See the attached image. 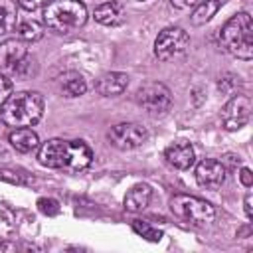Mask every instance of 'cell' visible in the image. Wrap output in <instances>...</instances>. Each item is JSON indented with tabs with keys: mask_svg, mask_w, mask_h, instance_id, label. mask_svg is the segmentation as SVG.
<instances>
[{
	"mask_svg": "<svg viewBox=\"0 0 253 253\" xmlns=\"http://www.w3.org/2000/svg\"><path fill=\"white\" fill-rule=\"evenodd\" d=\"M14 221H16L14 219V213L8 208L0 206V239L2 237H8L14 231V225H16Z\"/></svg>",
	"mask_w": 253,
	"mask_h": 253,
	"instance_id": "22",
	"label": "cell"
},
{
	"mask_svg": "<svg viewBox=\"0 0 253 253\" xmlns=\"http://www.w3.org/2000/svg\"><path fill=\"white\" fill-rule=\"evenodd\" d=\"M146 138H148L146 128L136 123H119L109 130V140L119 150L138 148Z\"/></svg>",
	"mask_w": 253,
	"mask_h": 253,
	"instance_id": "8",
	"label": "cell"
},
{
	"mask_svg": "<svg viewBox=\"0 0 253 253\" xmlns=\"http://www.w3.org/2000/svg\"><path fill=\"white\" fill-rule=\"evenodd\" d=\"M85 22L87 8L81 0H51L43 8V24L55 34H71Z\"/></svg>",
	"mask_w": 253,
	"mask_h": 253,
	"instance_id": "4",
	"label": "cell"
},
{
	"mask_svg": "<svg viewBox=\"0 0 253 253\" xmlns=\"http://www.w3.org/2000/svg\"><path fill=\"white\" fill-rule=\"evenodd\" d=\"M225 180V166L219 160L204 158L196 166V182L206 190H217Z\"/></svg>",
	"mask_w": 253,
	"mask_h": 253,
	"instance_id": "10",
	"label": "cell"
},
{
	"mask_svg": "<svg viewBox=\"0 0 253 253\" xmlns=\"http://www.w3.org/2000/svg\"><path fill=\"white\" fill-rule=\"evenodd\" d=\"M134 101L138 107H142L150 115H162L170 109L172 105V93L164 83L158 81H148L138 87Z\"/></svg>",
	"mask_w": 253,
	"mask_h": 253,
	"instance_id": "7",
	"label": "cell"
},
{
	"mask_svg": "<svg viewBox=\"0 0 253 253\" xmlns=\"http://www.w3.org/2000/svg\"><path fill=\"white\" fill-rule=\"evenodd\" d=\"M18 14L14 0H0V36L10 34L16 28Z\"/></svg>",
	"mask_w": 253,
	"mask_h": 253,
	"instance_id": "19",
	"label": "cell"
},
{
	"mask_svg": "<svg viewBox=\"0 0 253 253\" xmlns=\"http://www.w3.org/2000/svg\"><path fill=\"white\" fill-rule=\"evenodd\" d=\"M128 87V75L121 73V71H109L103 73L97 81H95V91L103 97H115L121 95L125 89Z\"/></svg>",
	"mask_w": 253,
	"mask_h": 253,
	"instance_id": "12",
	"label": "cell"
},
{
	"mask_svg": "<svg viewBox=\"0 0 253 253\" xmlns=\"http://www.w3.org/2000/svg\"><path fill=\"white\" fill-rule=\"evenodd\" d=\"M190 45V36L186 30L172 26V28H164L156 40H154V55L160 61H170L180 57Z\"/></svg>",
	"mask_w": 253,
	"mask_h": 253,
	"instance_id": "6",
	"label": "cell"
},
{
	"mask_svg": "<svg viewBox=\"0 0 253 253\" xmlns=\"http://www.w3.org/2000/svg\"><path fill=\"white\" fill-rule=\"evenodd\" d=\"M251 99L247 95H235L231 97L223 111H221V123L227 130H239L241 126H245L249 123L251 117Z\"/></svg>",
	"mask_w": 253,
	"mask_h": 253,
	"instance_id": "9",
	"label": "cell"
},
{
	"mask_svg": "<svg viewBox=\"0 0 253 253\" xmlns=\"http://www.w3.org/2000/svg\"><path fill=\"white\" fill-rule=\"evenodd\" d=\"M123 16V8L119 2H105L101 6L95 8V20L103 26H115L121 22Z\"/></svg>",
	"mask_w": 253,
	"mask_h": 253,
	"instance_id": "17",
	"label": "cell"
},
{
	"mask_svg": "<svg viewBox=\"0 0 253 253\" xmlns=\"http://www.w3.org/2000/svg\"><path fill=\"white\" fill-rule=\"evenodd\" d=\"M43 36V28L36 20H26L18 26V38L22 42H38Z\"/></svg>",
	"mask_w": 253,
	"mask_h": 253,
	"instance_id": "20",
	"label": "cell"
},
{
	"mask_svg": "<svg viewBox=\"0 0 253 253\" xmlns=\"http://www.w3.org/2000/svg\"><path fill=\"white\" fill-rule=\"evenodd\" d=\"M43 115V97L38 91L12 93L0 107V119L8 126H34Z\"/></svg>",
	"mask_w": 253,
	"mask_h": 253,
	"instance_id": "2",
	"label": "cell"
},
{
	"mask_svg": "<svg viewBox=\"0 0 253 253\" xmlns=\"http://www.w3.org/2000/svg\"><path fill=\"white\" fill-rule=\"evenodd\" d=\"M219 43L221 47L243 61H249L253 57V22L247 12L233 14L219 32Z\"/></svg>",
	"mask_w": 253,
	"mask_h": 253,
	"instance_id": "3",
	"label": "cell"
},
{
	"mask_svg": "<svg viewBox=\"0 0 253 253\" xmlns=\"http://www.w3.org/2000/svg\"><path fill=\"white\" fill-rule=\"evenodd\" d=\"M8 140H10V144H12L18 152H24V154L36 150L38 144H40L38 134H36L30 126H18V128H14V130L10 132V136H8Z\"/></svg>",
	"mask_w": 253,
	"mask_h": 253,
	"instance_id": "15",
	"label": "cell"
},
{
	"mask_svg": "<svg viewBox=\"0 0 253 253\" xmlns=\"http://www.w3.org/2000/svg\"><path fill=\"white\" fill-rule=\"evenodd\" d=\"M243 206H245V215H247V219H253V208H251V192H247Z\"/></svg>",
	"mask_w": 253,
	"mask_h": 253,
	"instance_id": "28",
	"label": "cell"
},
{
	"mask_svg": "<svg viewBox=\"0 0 253 253\" xmlns=\"http://www.w3.org/2000/svg\"><path fill=\"white\" fill-rule=\"evenodd\" d=\"M12 95V81L0 71V107L4 105V101Z\"/></svg>",
	"mask_w": 253,
	"mask_h": 253,
	"instance_id": "24",
	"label": "cell"
},
{
	"mask_svg": "<svg viewBox=\"0 0 253 253\" xmlns=\"http://www.w3.org/2000/svg\"><path fill=\"white\" fill-rule=\"evenodd\" d=\"M170 2H172V6H176V8H180V10L190 8V6L198 4V0H170Z\"/></svg>",
	"mask_w": 253,
	"mask_h": 253,
	"instance_id": "27",
	"label": "cell"
},
{
	"mask_svg": "<svg viewBox=\"0 0 253 253\" xmlns=\"http://www.w3.org/2000/svg\"><path fill=\"white\" fill-rule=\"evenodd\" d=\"M140 2H142V0H140Z\"/></svg>",
	"mask_w": 253,
	"mask_h": 253,
	"instance_id": "29",
	"label": "cell"
},
{
	"mask_svg": "<svg viewBox=\"0 0 253 253\" xmlns=\"http://www.w3.org/2000/svg\"><path fill=\"white\" fill-rule=\"evenodd\" d=\"M38 208H40V211L45 213V215H55V213H59V204H57L55 200H51V198H42V200L38 202Z\"/></svg>",
	"mask_w": 253,
	"mask_h": 253,
	"instance_id": "23",
	"label": "cell"
},
{
	"mask_svg": "<svg viewBox=\"0 0 253 253\" xmlns=\"http://www.w3.org/2000/svg\"><path fill=\"white\" fill-rule=\"evenodd\" d=\"M132 229H134V233H138L140 237H144L148 241H160L162 239V231L160 229H154L146 221H134L132 223Z\"/></svg>",
	"mask_w": 253,
	"mask_h": 253,
	"instance_id": "21",
	"label": "cell"
},
{
	"mask_svg": "<svg viewBox=\"0 0 253 253\" xmlns=\"http://www.w3.org/2000/svg\"><path fill=\"white\" fill-rule=\"evenodd\" d=\"M38 160L42 166H47V168L79 172L91 164L93 152L83 140L49 138L40 146Z\"/></svg>",
	"mask_w": 253,
	"mask_h": 253,
	"instance_id": "1",
	"label": "cell"
},
{
	"mask_svg": "<svg viewBox=\"0 0 253 253\" xmlns=\"http://www.w3.org/2000/svg\"><path fill=\"white\" fill-rule=\"evenodd\" d=\"M59 83H61V91H63L67 97H79V95H83V93L87 91V83H85L83 75L77 73V71H67V73H63L61 79H59Z\"/></svg>",
	"mask_w": 253,
	"mask_h": 253,
	"instance_id": "16",
	"label": "cell"
},
{
	"mask_svg": "<svg viewBox=\"0 0 253 253\" xmlns=\"http://www.w3.org/2000/svg\"><path fill=\"white\" fill-rule=\"evenodd\" d=\"M170 210L178 219L194 225H206L215 217V210L210 202L190 194H176L170 200Z\"/></svg>",
	"mask_w": 253,
	"mask_h": 253,
	"instance_id": "5",
	"label": "cell"
},
{
	"mask_svg": "<svg viewBox=\"0 0 253 253\" xmlns=\"http://www.w3.org/2000/svg\"><path fill=\"white\" fill-rule=\"evenodd\" d=\"M150 198H152V188L148 184H136L125 196V210L132 213L142 211L150 204Z\"/></svg>",
	"mask_w": 253,
	"mask_h": 253,
	"instance_id": "14",
	"label": "cell"
},
{
	"mask_svg": "<svg viewBox=\"0 0 253 253\" xmlns=\"http://www.w3.org/2000/svg\"><path fill=\"white\" fill-rule=\"evenodd\" d=\"M26 59H28V47L20 38L18 40H6L0 43V71L16 73L18 67Z\"/></svg>",
	"mask_w": 253,
	"mask_h": 253,
	"instance_id": "11",
	"label": "cell"
},
{
	"mask_svg": "<svg viewBox=\"0 0 253 253\" xmlns=\"http://www.w3.org/2000/svg\"><path fill=\"white\" fill-rule=\"evenodd\" d=\"M164 158L170 166H174L178 170H188L194 164L196 154H194V148L190 142H174L164 150Z\"/></svg>",
	"mask_w": 253,
	"mask_h": 253,
	"instance_id": "13",
	"label": "cell"
},
{
	"mask_svg": "<svg viewBox=\"0 0 253 253\" xmlns=\"http://www.w3.org/2000/svg\"><path fill=\"white\" fill-rule=\"evenodd\" d=\"M16 4H18L20 8H24V10L32 12V10H38V8L45 6V4H47V0H16Z\"/></svg>",
	"mask_w": 253,
	"mask_h": 253,
	"instance_id": "25",
	"label": "cell"
},
{
	"mask_svg": "<svg viewBox=\"0 0 253 253\" xmlns=\"http://www.w3.org/2000/svg\"><path fill=\"white\" fill-rule=\"evenodd\" d=\"M219 8H221V0H202L192 12V24L202 26V24L210 22L217 14Z\"/></svg>",
	"mask_w": 253,
	"mask_h": 253,
	"instance_id": "18",
	"label": "cell"
},
{
	"mask_svg": "<svg viewBox=\"0 0 253 253\" xmlns=\"http://www.w3.org/2000/svg\"><path fill=\"white\" fill-rule=\"evenodd\" d=\"M239 180H241V184H243L245 188H251V184H253L251 170H249V168H241V172H239Z\"/></svg>",
	"mask_w": 253,
	"mask_h": 253,
	"instance_id": "26",
	"label": "cell"
}]
</instances>
